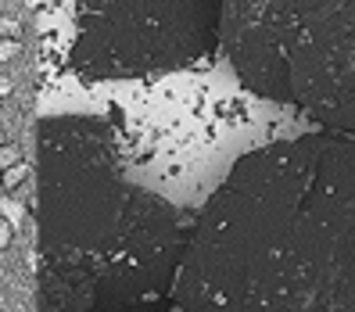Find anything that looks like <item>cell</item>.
Segmentation results:
<instances>
[{"label":"cell","instance_id":"cell-5","mask_svg":"<svg viewBox=\"0 0 355 312\" xmlns=\"http://www.w3.org/2000/svg\"><path fill=\"white\" fill-rule=\"evenodd\" d=\"M22 162H26L22 144H15V140L0 144V173H8V169H15V165H22Z\"/></svg>","mask_w":355,"mask_h":312},{"label":"cell","instance_id":"cell-9","mask_svg":"<svg viewBox=\"0 0 355 312\" xmlns=\"http://www.w3.org/2000/svg\"><path fill=\"white\" fill-rule=\"evenodd\" d=\"M11 90H15V83H11L8 76H0V97H8Z\"/></svg>","mask_w":355,"mask_h":312},{"label":"cell","instance_id":"cell-3","mask_svg":"<svg viewBox=\"0 0 355 312\" xmlns=\"http://www.w3.org/2000/svg\"><path fill=\"white\" fill-rule=\"evenodd\" d=\"M219 44L252 94L355 137V0H226Z\"/></svg>","mask_w":355,"mask_h":312},{"label":"cell","instance_id":"cell-8","mask_svg":"<svg viewBox=\"0 0 355 312\" xmlns=\"http://www.w3.org/2000/svg\"><path fill=\"white\" fill-rule=\"evenodd\" d=\"M11 237H15V226H11L4 216H0V248H8V244H11Z\"/></svg>","mask_w":355,"mask_h":312},{"label":"cell","instance_id":"cell-2","mask_svg":"<svg viewBox=\"0 0 355 312\" xmlns=\"http://www.w3.org/2000/svg\"><path fill=\"white\" fill-rule=\"evenodd\" d=\"M33 180L40 312H173L191 219L130 173L108 119H44Z\"/></svg>","mask_w":355,"mask_h":312},{"label":"cell","instance_id":"cell-1","mask_svg":"<svg viewBox=\"0 0 355 312\" xmlns=\"http://www.w3.org/2000/svg\"><path fill=\"white\" fill-rule=\"evenodd\" d=\"M173 312H355V137L241 155L191 219Z\"/></svg>","mask_w":355,"mask_h":312},{"label":"cell","instance_id":"cell-7","mask_svg":"<svg viewBox=\"0 0 355 312\" xmlns=\"http://www.w3.org/2000/svg\"><path fill=\"white\" fill-rule=\"evenodd\" d=\"M15 54H18V44H15V40H0V69H4Z\"/></svg>","mask_w":355,"mask_h":312},{"label":"cell","instance_id":"cell-6","mask_svg":"<svg viewBox=\"0 0 355 312\" xmlns=\"http://www.w3.org/2000/svg\"><path fill=\"white\" fill-rule=\"evenodd\" d=\"M29 176H33V169H29V165L22 162V165H15V169L0 173V183H4V191H8V194H15V191H18V187H22Z\"/></svg>","mask_w":355,"mask_h":312},{"label":"cell","instance_id":"cell-4","mask_svg":"<svg viewBox=\"0 0 355 312\" xmlns=\"http://www.w3.org/2000/svg\"><path fill=\"white\" fill-rule=\"evenodd\" d=\"M226 0H76L69 69L79 79H151L219 47Z\"/></svg>","mask_w":355,"mask_h":312}]
</instances>
